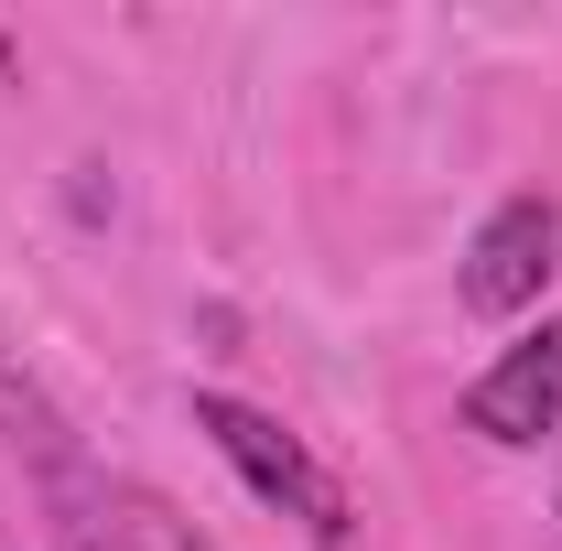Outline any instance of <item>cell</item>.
<instances>
[{"instance_id":"1","label":"cell","mask_w":562,"mask_h":551,"mask_svg":"<svg viewBox=\"0 0 562 551\" xmlns=\"http://www.w3.org/2000/svg\"><path fill=\"white\" fill-rule=\"evenodd\" d=\"M195 432H206L216 454L238 465V486L260 497V508H281L292 530L314 551H357V508H347V476L292 432L281 412H260V401H238V390H195Z\"/></svg>"},{"instance_id":"2","label":"cell","mask_w":562,"mask_h":551,"mask_svg":"<svg viewBox=\"0 0 562 551\" xmlns=\"http://www.w3.org/2000/svg\"><path fill=\"white\" fill-rule=\"evenodd\" d=\"M552 271H562V206L552 195H497L465 238V260H454V303L476 325H519V314H541Z\"/></svg>"},{"instance_id":"3","label":"cell","mask_w":562,"mask_h":551,"mask_svg":"<svg viewBox=\"0 0 562 551\" xmlns=\"http://www.w3.org/2000/svg\"><path fill=\"white\" fill-rule=\"evenodd\" d=\"M33 497H44V519H55V541H66V551H216L162 486L109 476L98 454H76L66 476H44Z\"/></svg>"},{"instance_id":"4","label":"cell","mask_w":562,"mask_h":551,"mask_svg":"<svg viewBox=\"0 0 562 551\" xmlns=\"http://www.w3.org/2000/svg\"><path fill=\"white\" fill-rule=\"evenodd\" d=\"M465 432H487V443H508V454L541 443V432H562V314H541V325L465 390Z\"/></svg>"},{"instance_id":"5","label":"cell","mask_w":562,"mask_h":551,"mask_svg":"<svg viewBox=\"0 0 562 551\" xmlns=\"http://www.w3.org/2000/svg\"><path fill=\"white\" fill-rule=\"evenodd\" d=\"M0 551H22V541H11V530H0Z\"/></svg>"}]
</instances>
